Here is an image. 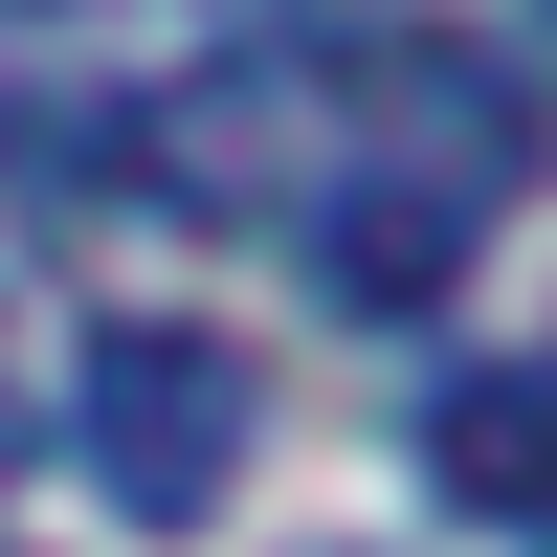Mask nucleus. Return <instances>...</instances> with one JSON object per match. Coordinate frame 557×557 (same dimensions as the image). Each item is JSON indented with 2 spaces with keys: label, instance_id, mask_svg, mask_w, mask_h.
<instances>
[{
  "label": "nucleus",
  "instance_id": "obj_1",
  "mask_svg": "<svg viewBox=\"0 0 557 557\" xmlns=\"http://www.w3.org/2000/svg\"><path fill=\"white\" fill-rule=\"evenodd\" d=\"M134 178L223 201V223H290V268L335 312H446L535 178V89L469 23H246L223 67H178L134 112Z\"/></svg>",
  "mask_w": 557,
  "mask_h": 557
},
{
  "label": "nucleus",
  "instance_id": "obj_2",
  "mask_svg": "<svg viewBox=\"0 0 557 557\" xmlns=\"http://www.w3.org/2000/svg\"><path fill=\"white\" fill-rule=\"evenodd\" d=\"M67 446H89L112 513L201 535L223 491H246V446H268V380H246V335H201V312H89L67 335Z\"/></svg>",
  "mask_w": 557,
  "mask_h": 557
},
{
  "label": "nucleus",
  "instance_id": "obj_3",
  "mask_svg": "<svg viewBox=\"0 0 557 557\" xmlns=\"http://www.w3.org/2000/svg\"><path fill=\"white\" fill-rule=\"evenodd\" d=\"M424 491L469 535H535L557 513V401H535V357H446L424 380Z\"/></svg>",
  "mask_w": 557,
  "mask_h": 557
}]
</instances>
